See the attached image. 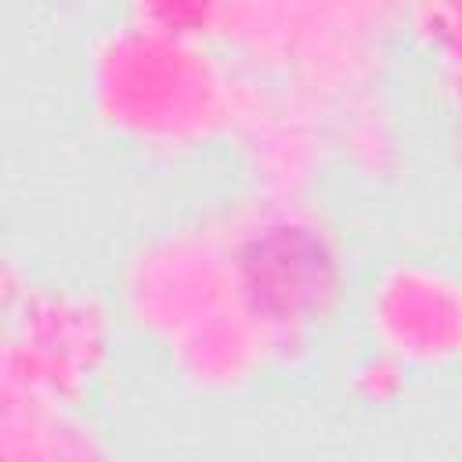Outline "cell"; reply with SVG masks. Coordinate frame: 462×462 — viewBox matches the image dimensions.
Wrapping results in <instances>:
<instances>
[{
  "instance_id": "cell-3",
  "label": "cell",
  "mask_w": 462,
  "mask_h": 462,
  "mask_svg": "<svg viewBox=\"0 0 462 462\" xmlns=\"http://www.w3.org/2000/svg\"><path fill=\"white\" fill-rule=\"evenodd\" d=\"M235 303L256 321L274 365H296L336 318L346 289V249L310 199L253 191L213 217Z\"/></svg>"
},
{
  "instance_id": "cell-12",
  "label": "cell",
  "mask_w": 462,
  "mask_h": 462,
  "mask_svg": "<svg viewBox=\"0 0 462 462\" xmlns=\"http://www.w3.org/2000/svg\"><path fill=\"white\" fill-rule=\"evenodd\" d=\"M227 0H126L130 18L162 32L213 40Z\"/></svg>"
},
{
  "instance_id": "cell-7",
  "label": "cell",
  "mask_w": 462,
  "mask_h": 462,
  "mask_svg": "<svg viewBox=\"0 0 462 462\" xmlns=\"http://www.w3.org/2000/svg\"><path fill=\"white\" fill-rule=\"evenodd\" d=\"M365 325L375 346L408 368L462 361V278L426 260L383 263L365 292Z\"/></svg>"
},
{
  "instance_id": "cell-6",
  "label": "cell",
  "mask_w": 462,
  "mask_h": 462,
  "mask_svg": "<svg viewBox=\"0 0 462 462\" xmlns=\"http://www.w3.org/2000/svg\"><path fill=\"white\" fill-rule=\"evenodd\" d=\"M227 137L238 144L253 191L307 199L332 152L325 116L292 87L238 69Z\"/></svg>"
},
{
  "instance_id": "cell-8",
  "label": "cell",
  "mask_w": 462,
  "mask_h": 462,
  "mask_svg": "<svg viewBox=\"0 0 462 462\" xmlns=\"http://www.w3.org/2000/svg\"><path fill=\"white\" fill-rule=\"evenodd\" d=\"M166 357L173 375L195 393H235L274 365L263 332L238 303H227L166 343Z\"/></svg>"
},
{
  "instance_id": "cell-13",
  "label": "cell",
  "mask_w": 462,
  "mask_h": 462,
  "mask_svg": "<svg viewBox=\"0 0 462 462\" xmlns=\"http://www.w3.org/2000/svg\"><path fill=\"white\" fill-rule=\"evenodd\" d=\"M404 375H408V365H401L397 357H390V354L379 350L365 365H357L354 386L368 401H390V397H397L404 390Z\"/></svg>"
},
{
  "instance_id": "cell-9",
  "label": "cell",
  "mask_w": 462,
  "mask_h": 462,
  "mask_svg": "<svg viewBox=\"0 0 462 462\" xmlns=\"http://www.w3.org/2000/svg\"><path fill=\"white\" fill-rule=\"evenodd\" d=\"M105 451L108 448L76 415V408L0 390L4 462H83V458H101Z\"/></svg>"
},
{
  "instance_id": "cell-4",
  "label": "cell",
  "mask_w": 462,
  "mask_h": 462,
  "mask_svg": "<svg viewBox=\"0 0 462 462\" xmlns=\"http://www.w3.org/2000/svg\"><path fill=\"white\" fill-rule=\"evenodd\" d=\"M108 307L69 285H29L4 307L0 390L79 408L112 361Z\"/></svg>"
},
{
  "instance_id": "cell-5",
  "label": "cell",
  "mask_w": 462,
  "mask_h": 462,
  "mask_svg": "<svg viewBox=\"0 0 462 462\" xmlns=\"http://www.w3.org/2000/svg\"><path fill=\"white\" fill-rule=\"evenodd\" d=\"M119 300L126 321L162 346L235 303L227 253L213 217L144 238L123 267Z\"/></svg>"
},
{
  "instance_id": "cell-11",
  "label": "cell",
  "mask_w": 462,
  "mask_h": 462,
  "mask_svg": "<svg viewBox=\"0 0 462 462\" xmlns=\"http://www.w3.org/2000/svg\"><path fill=\"white\" fill-rule=\"evenodd\" d=\"M404 25L437 58L440 83L462 79V0H404Z\"/></svg>"
},
{
  "instance_id": "cell-2",
  "label": "cell",
  "mask_w": 462,
  "mask_h": 462,
  "mask_svg": "<svg viewBox=\"0 0 462 462\" xmlns=\"http://www.w3.org/2000/svg\"><path fill=\"white\" fill-rule=\"evenodd\" d=\"M404 0H227L213 43L307 97L325 123L379 94Z\"/></svg>"
},
{
  "instance_id": "cell-1",
  "label": "cell",
  "mask_w": 462,
  "mask_h": 462,
  "mask_svg": "<svg viewBox=\"0 0 462 462\" xmlns=\"http://www.w3.org/2000/svg\"><path fill=\"white\" fill-rule=\"evenodd\" d=\"M238 65L213 40L144 22L108 25L87 54V105L105 134L144 152H191L227 137Z\"/></svg>"
},
{
  "instance_id": "cell-10",
  "label": "cell",
  "mask_w": 462,
  "mask_h": 462,
  "mask_svg": "<svg viewBox=\"0 0 462 462\" xmlns=\"http://www.w3.org/2000/svg\"><path fill=\"white\" fill-rule=\"evenodd\" d=\"M328 137L332 148L365 177L383 180L390 173H397L401 162V148H397V126L390 119V108L383 105V97H372L365 105H354L346 112H339L328 123Z\"/></svg>"
}]
</instances>
